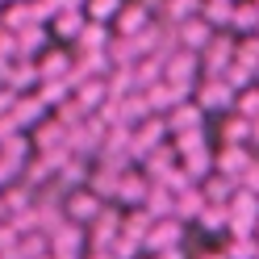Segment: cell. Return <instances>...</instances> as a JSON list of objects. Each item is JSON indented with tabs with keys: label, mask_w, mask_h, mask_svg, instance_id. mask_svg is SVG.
I'll use <instances>...</instances> for the list:
<instances>
[{
	"label": "cell",
	"mask_w": 259,
	"mask_h": 259,
	"mask_svg": "<svg viewBox=\"0 0 259 259\" xmlns=\"http://www.w3.org/2000/svg\"><path fill=\"white\" fill-rule=\"evenodd\" d=\"M46 247H51L55 259H79L84 255V226L71 222V218H63L51 234H46Z\"/></svg>",
	"instance_id": "cell-1"
},
{
	"label": "cell",
	"mask_w": 259,
	"mask_h": 259,
	"mask_svg": "<svg viewBox=\"0 0 259 259\" xmlns=\"http://www.w3.org/2000/svg\"><path fill=\"white\" fill-rule=\"evenodd\" d=\"M192 88H197V105H201L205 113H222V109L234 105V88L226 84L222 75H205L201 84H192Z\"/></svg>",
	"instance_id": "cell-2"
},
{
	"label": "cell",
	"mask_w": 259,
	"mask_h": 259,
	"mask_svg": "<svg viewBox=\"0 0 259 259\" xmlns=\"http://www.w3.org/2000/svg\"><path fill=\"white\" fill-rule=\"evenodd\" d=\"M180 238H184V222H176V218H155L151 230H147V238H142V247L155 255V251L180 247Z\"/></svg>",
	"instance_id": "cell-3"
},
{
	"label": "cell",
	"mask_w": 259,
	"mask_h": 259,
	"mask_svg": "<svg viewBox=\"0 0 259 259\" xmlns=\"http://www.w3.org/2000/svg\"><path fill=\"white\" fill-rule=\"evenodd\" d=\"M230 59H234V42L226 38V34H218V29H213V38L205 42V51H201V59H197V63L205 67V75H222Z\"/></svg>",
	"instance_id": "cell-4"
},
{
	"label": "cell",
	"mask_w": 259,
	"mask_h": 259,
	"mask_svg": "<svg viewBox=\"0 0 259 259\" xmlns=\"http://www.w3.org/2000/svg\"><path fill=\"white\" fill-rule=\"evenodd\" d=\"M101 205H105V201L96 197V192H88L84 184H79V188L67 192V205H63V213H67L71 222H79V226H88V222L96 218V209H101Z\"/></svg>",
	"instance_id": "cell-5"
},
{
	"label": "cell",
	"mask_w": 259,
	"mask_h": 259,
	"mask_svg": "<svg viewBox=\"0 0 259 259\" xmlns=\"http://www.w3.org/2000/svg\"><path fill=\"white\" fill-rule=\"evenodd\" d=\"M147 171H134V167H125L121 171V180H117V192H113V201L117 205H142V197H147Z\"/></svg>",
	"instance_id": "cell-6"
},
{
	"label": "cell",
	"mask_w": 259,
	"mask_h": 259,
	"mask_svg": "<svg viewBox=\"0 0 259 259\" xmlns=\"http://www.w3.org/2000/svg\"><path fill=\"white\" fill-rule=\"evenodd\" d=\"M176 38H180L184 51H197V55H201V51H205V42L213 38V25H209L201 13H197V17H188V21L176 25Z\"/></svg>",
	"instance_id": "cell-7"
},
{
	"label": "cell",
	"mask_w": 259,
	"mask_h": 259,
	"mask_svg": "<svg viewBox=\"0 0 259 259\" xmlns=\"http://www.w3.org/2000/svg\"><path fill=\"white\" fill-rule=\"evenodd\" d=\"M9 117L17 121V130H29V125H38L46 117V101H42L38 92H17V105H13Z\"/></svg>",
	"instance_id": "cell-8"
},
{
	"label": "cell",
	"mask_w": 259,
	"mask_h": 259,
	"mask_svg": "<svg viewBox=\"0 0 259 259\" xmlns=\"http://www.w3.org/2000/svg\"><path fill=\"white\" fill-rule=\"evenodd\" d=\"M163 121H167V134L197 130V125H205V109H201V105H192V101H180V105H171V109L163 113Z\"/></svg>",
	"instance_id": "cell-9"
},
{
	"label": "cell",
	"mask_w": 259,
	"mask_h": 259,
	"mask_svg": "<svg viewBox=\"0 0 259 259\" xmlns=\"http://www.w3.org/2000/svg\"><path fill=\"white\" fill-rule=\"evenodd\" d=\"M130 79H134L138 92L159 84V79H163V59H159V55H138L134 63H130Z\"/></svg>",
	"instance_id": "cell-10"
},
{
	"label": "cell",
	"mask_w": 259,
	"mask_h": 259,
	"mask_svg": "<svg viewBox=\"0 0 259 259\" xmlns=\"http://www.w3.org/2000/svg\"><path fill=\"white\" fill-rule=\"evenodd\" d=\"M117 180H121V171H117V167H109V163H96V167L88 171L84 188H88V192H96L101 201H113V192H117Z\"/></svg>",
	"instance_id": "cell-11"
},
{
	"label": "cell",
	"mask_w": 259,
	"mask_h": 259,
	"mask_svg": "<svg viewBox=\"0 0 259 259\" xmlns=\"http://www.w3.org/2000/svg\"><path fill=\"white\" fill-rule=\"evenodd\" d=\"M247 163H251V147H230V142H226L222 155L213 159V167H218V171H226L234 184H238V176L247 171Z\"/></svg>",
	"instance_id": "cell-12"
},
{
	"label": "cell",
	"mask_w": 259,
	"mask_h": 259,
	"mask_svg": "<svg viewBox=\"0 0 259 259\" xmlns=\"http://www.w3.org/2000/svg\"><path fill=\"white\" fill-rule=\"evenodd\" d=\"M13 38H17V59H34L42 46H46V25H42V21H29V25H21Z\"/></svg>",
	"instance_id": "cell-13"
},
{
	"label": "cell",
	"mask_w": 259,
	"mask_h": 259,
	"mask_svg": "<svg viewBox=\"0 0 259 259\" xmlns=\"http://www.w3.org/2000/svg\"><path fill=\"white\" fill-rule=\"evenodd\" d=\"M9 88H13V92H34V88H38V59H13Z\"/></svg>",
	"instance_id": "cell-14"
},
{
	"label": "cell",
	"mask_w": 259,
	"mask_h": 259,
	"mask_svg": "<svg viewBox=\"0 0 259 259\" xmlns=\"http://www.w3.org/2000/svg\"><path fill=\"white\" fill-rule=\"evenodd\" d=\"M201 205H205L201 188H197V184H188V188H180V192H176V209H171V218H176V222H197Z\"/></svg>",
	"instance_id": "cell-15"
},
{
	"label": "cell",
	"mask_w": 259,
	"mask_h": 259,
	"mask_svg": "<svg viewBox=\"0 0 259 259\" xmlns=\"http://www.w3.org/2000/svg\"><path fill=\"white\" fill-rule=\"evenodd\" d=\"M34 147H38V151H55V147H67V125H59L55 117H51V121L42 117V121L34 125Z\"/></svg>",
	"instance_id": "cell-16"
},
{
	"label": "cell",
	"mask_w": 259,
	"mask_h": 259,
	"mask_svg": "<svg viewBox=\"0 0 259 259\" xmlns=\"http://www.w3.org/2000/svg\"><path fill=\"white\" fill-rule=\"evenodd\" d=\"M113 21H117V34H125V38H130V34H138V29L151 21V9H147V5H121Z\"/></svg>",
	"instance_id": "cell-17"
},
{
	"label": "cell",
	"mask_w": 259,
	"mask_h": 259,
	"mask_svg": "<svg viewBox=\"0 0 259 259\" xmlns=\"http://www.w3.org/2000/svg\"><path fill=\"white\" fill-rule=\"evenodd\" d=\"M71 96H75V105L84 109V113H92L96 105L105 101V75H92V79H84V84H75Z\"/></svg>",
	"instance_id": "cell-18"
},
{
	"label": "cell",
	"mask_w": 259,
	"mask_h": 259,
	"mask_svg": "<svg viewBox=\"0 0 259 259\" xmlns=\"http://www.w3.org/2000/svg\"><path fill=\"white\" fill-rule=\"evenodd\" d=\"M142 209H147L151 218H171V209H176V192H167L163 184H151V188H147V197H142Z\"/></svg>",
	"instance_id": "cell-19"
},
{
	"label": "cell",
	"mask_w": 259,
	"mask_h": 259,
	"mask_svg": "<svg viewBox=\"0 0 259 259\" xmlns=\"http://www.w3.org/2000/svg\"><path fill=\"white\" fill-rule=\"evenodd\" d=\"M255 25H259L255 0H234V9H230V29H234V34H255Z\"/></svg>",
	"instance_id": "cell-20"
},
{
	"label": "cell",
	"mask_w": 259,
	"mask_h": 259,
	"mask_svg": "<svg viewBox=\"0 0 259 259\" xmlns=\"http://www.w3.org/2000/svg\"><path fill=\"white\" fill-rule=\"evenodd\" d=\"M84 21H88L84 9H59L55 17H51V29H55L59 38H75L79 29H84Z\"/></svg>",
	"instance_id": "cell-21"
},
{
	"label": "cell",
	"mask_w": 259,
	"mask_h": 259,
	"mask_svg": "<svg viewBox=\"0 0 259 259\" xmlns=\"http://www.w3.org/2000/svg\"><path fill=\"white\" fill-rule=\"evenodd\" d=\"M0 205H5V218L21 213V209H29V205H34V188H29V184H13V188H5V192H0Z\"/></svg>",
	"instance_id": "cell-22"
},
{
	"label": "cell",
	"mask_w": 259,
	"mask_h": 259,
	"mask_svg": "<svg viewBox=\"0 0 259 259\" xmlns=\"http://www.w3.org/2000/svg\"><path fill=\"white\" fill-rule=\"evenodd\" d=\"M75 38H79V51H105V42L113 34H109V21H84V29Z\"/></svg>",
	"instance_id": "cell-23"
},
{
	"label": "cell",
	"mask_w": 259,
	"mask_h": 259,
	"mask_svg": "<svg viewBox=\"0 0 259 259\" xmlns=\"http://www.w3.org/2000/svg\"><path fill=\"white\" fill-rule=\"evenodd\" d=\"M180 167L188 171V180H205L209 171H213V155H209V147H201V151H192V155H180Z\"/></svg>",
	"instance_id": "cell-24"
},
{
	"label": "cell",
	"mask_w": 259,
	"mask_h": 259,
	"mask_svg": "<svg viewBox=\"0 0 259 259\" xmlns=\"http://www.w3.org/2000/svg\"><path fill=\"white\" fill-rule=\"evenodd\" d=\"M222 142H230V147H251V117H226L222 125Z\"/></svg>",
	"instance_id": "cell-25"
},
{
	"label": "cell",
	"mask_w": 259,
	"mask_h": 259,
	"mask_svg": "<svg viewBox=\"0 0 259 259\" xmlns=\"http://www.w3.org/2000/svg\"><path fill=\"white\" fill-rule=\"evenodd\" d=\"M159 9H163V21L180 25V21H188V17L201 13V0H159Z\"/></svg>",
	"instance_id": "cell-26"
},
{
	"label": "cell",
	"mask_w": 259,
	"mask_h": 259,
	"mask_svg": "<svg viewBox=\"0 0 259 259\" xmlns=\"http://www.w3.org/2000/svg\"><path fill=\"white\" fill-rule=\"evenodd\" d=\"M21 171H25V176H21V184H29L34 192H38V188H42V184H46V180L55 176V167L46 163L42 155H38V159H25V163H21Z\"/></svg>",
	"instance_id": "cell-27"
},
{
	"label": "cell",
	"mask_w": 259,
	"mask_h": 259,
	"mask_svg": "<svg viewBox=\"0 0 259 259\" xmlns=\"http://www.w3.org/2000/svg\"><path fill=\"white\" fill-rule=\"evenodd\" d=\"M67 71H71V55H63V51L46 55L38 63V79H67Z\"/></svg>",
	"instance_id": "cell-28"
},
{
	"label": "cell",
	"mask_w": 259,
	"mask_h": 259,
	"mask_svg": "<svg viewBox=\"0 0 259 259\" xmlns=\"http://www.w3.org/2000/svg\"><path fill=\"white\" fill-rule=\"evenodd\" d=\"M29 21H34V13H29V0H9V9L0 13V25L13 29V34H17L21 25H29Z\"/></svg>",
	"instance_id": "cell-29"
},
{
	"label": "cell",
	"mask_w": 259,
	"mask_h": 259,
	"mask_svg": "<svg viewBox=\"0 0 259 259\" xmlns=\"http://www.w3.org/2000/svg\"><path fill=\"white\" fill-rule=\"evenodd\" d=\"M34 92L46 101V109H55V105H63V101L71 96V84H67V79H38Z\"/></svg>",
	"instance_id": "cell-30"
},
{
	"label": "cell",
	"mask_w": 259,
	"mask_h": 259,
	"mask_svg": "<svg viewBox=\"0 0 259 259\" xmlns=\"http://www.w3.org/2000/svg\"><path fill=\"white\" fill-rule=\"evenodd\" d=\"M142 101H147V109L151 113H167L171 105H176V96H171V88L159 79V84H151V88H142Z\"/></svg>",
	"instance_id": "cell-31"
},
{
	"label": "cell",
	"mask_w": 259,
	"mask_h": 259,
	"mask_svg": "<svg viewBox=\"0 0 259 259\" xmlns=\"http://www.w3.org/2000/svg\"><path fill=\"white\" fill-rule=\"evenodd\" d=\"M222 79L238 92V88H247L251 79H255V67H251V63H242V59H230V63H226V71H222Z\"/></svg>",
	"instance_id": "cell-32"
},
{
	"label": "cell",
	"mask_w": 259,
	"mask_h": 259,
	"mask_svg": "<svg viewBox=\"0 0 259 259\" xmlns=\"http://www.w3.org/2000/svg\"><path fill=\"white\" fill-rule=\"evenodd\" d=\"M51 247H46V234L42 230H25L21 238H17V259H38V255H46Z\"/></svg>",
	"instance_id": "cell-33"
},
{
	"label": "cell",
	"mask_w": 259,
	"mask_h": 259,
	"mask_svg": "<svg viewBox=\"0 0 259 259\" xmlns=\"http://www.w3.org/2000/svg\"><path fill=\"white\" fill-rule=\"evenodd\" d=\"M230 9H234V0H201V17L209 25H230Z\"/></svg>",
	"instance_id": "cell-34"
},
{
	"label": "cell",
	"mask_w": 259,
	"mask_h": 259,
	"mask_svg": "<svg viewBox=\"0 0 259 259\" xmlns=\"http://www.w3.org/2000/svg\"><path fill=\"white\" fill-rule=\"evenodd\" d=\"M255 251H259V242L251 238V234H230V242H226V259H255Z\"/></svg>",
	"instance_id": "cell-35"
},
{
	"label": "cell",
	"mask_w": 259,
	"mask_h": 259,
	"mask_svg": "<svg viewBox=\"0 0 259 259\" xmlns=\"http://www.w3.org/2000/svg\"><path fill=\"white\" fill-rule=\"evenodd\" d=\"M176 138V155H192V151H201L205 147V125H197V130H180V134H171Z\"/></svg>",
	"instance_id": "cell-36"
},
{
	"label": "cell",
	"mask_w": 259,
	"mask_h": 259,
	"mask_svg": "<svg viewBox=\"0 0 259 259\" xmlns=\"http://www.w3.org/2000/svg\"><path fill=\"white\" fill-rule=\"evenodd\" d=\"M121 9V0H84V17L88 21H113Z\"/></svg>",
	"instance_id": "cell-37"
},
{
	"label": "cell",
	"mask_w": 259,
	"mask_h": 259,
	"mask_svg": "<svg viewBox=\"0 0 259 259\" xmlns=\"http://www.w3.org/2000/svg\"><path fill=\"white\" fill-rule=\"evenodd\" d=\"M197 226H201V230H222V226H226V205L205 201L201 213H197Z\"/></svg>",
	"instance_id": "cell-38"
},
{
	"label": "cell",
	"mask_w": 259,
	"mask_h": 259,
	"mask_svg": "<svg viewBox=\"0 0 259 259\" xmlns=\"http://www.w3.org/2000/svg\"><path fill=\"white\" fill-rule=\"evenodd\" d=\"M234 109L242 113V117H255V113H259V88H251V84L238 88L234 92Z\"/></svg>",
	"instance_id": "cell-39"
},
{
	"label": "cell",
	"mask_w": 259,
	"mask_h": 259,
	"mask_svg": "<svg viewBox=\"0 0 259 259\" xmlns=\"http://www.w3.org/2000/svg\"><path fill=\"white\" fill-rule=\"evenodd\" d=\"M242 42H234V59H242V63H251V67H255V63H259V38L255 34H238Z\"/></svg>",
	"instance_id": "cell-40"
},
{
	"label": "cell",
	"mask_w": 259,
	"mask_h": 259,
	"mask_svg": "<svg viewBox=\"0 0 259 259\" xmlns=\"http://www.w3.org/2000/svg\"><path fill=\"white\" fill-rule=\"evenodd\" d=\"M238 184L247 188V192H255V197H259V155H251V163H247V171L238 176Z\"/></svg>",
	"instance_id": "cell-41"
},
{
	"label": "cell",
	"mask_w": 259,
	"mask_h": 259,
	"mask_svg": "<svg viewBox=\"0 0 259 259\" xmlns=\"http://www.w3.org/2000/svg\"><path fill=\"white\" fill-rule=\"evenodd\" d=\"M13 105H17V92H13L9 84H0V117H5V113H13Z\"/></svg>",
	"instance_id": "cell-42"
},
{
	"label": "cell",
	"mask_w": 259,
	"mask_h": 259,
	"mask_svg": "<svg viewBox=\"0 0 259 259\" xmlns=\"http://www.w3.org/2000/svg\"><path fill=\"white\" fill-rule=\"evenodd\" d=\"M151 259H184V251L180 247H167V251H155Z\"/></svg>",
	"instance_id": "cell-43"
},
{
	"label": "cell",
	"mask_w": 259,
	"mask_h": 259,
	"mask_svg": "<svg viewBox=\"0 0 259 259\" xmlns=\"http://www.w3.org/2000/svg\"><path fill=\"white\" fill-rule=\"evenodd\" d=\"M251 142H255V147H259V113H255V117H251Z\"/></svg>",
	"instance_id": "cell-44"
},
{
	"label": "cell",
	"mask_w": 259,
	"mask_h": 259,
	"mask_svg": "<svg viewBox=\"0 0 259 259\" xmlns=\"http://www.w3.org/2000/svg\"><path fill=\"white\" fill-rule=\"evenodd\" d=\"M88 259H117V255H113V251H92Z\"/></svg>",
	"instance_id": "cell-45"
},
{
	"label": "cell",
	"mask_w": 259,
	"mask_h": 259,
	"mask_svg": "<svg viewBox=\"0 0 259 259\" xmlns=\"http://www.w3.org/2000/svg\"><path fill=\"white\" fill-rule=\"evenodd\" d=\"M201 259H226V255H201Z\"/></svg>",
	"instance_id": "cell-46"
},
{
	"label": "cell",
	"mask_w": 259,
	"mask_h": 259,
	"mask_svg": "<svg viewBox=\"0 0 259 259\" xmlns=\"http://www.w3.org/2000/svg\"><path fill=\"white\" fill-rule=\"evenodd\" d=\"M255 234H259V222H255Z\"/></svg>",
	"instance_id": "cell-47"
},
{
	"label": "cell",
	"mask_w": 259,
	"mask_h": 259,
	"mask_svg": "<svg viewBox=\"0 0 259 259\" xmlns=\"http://www.w3.org/2000/svg\"><path fill=\"white\" fill-rule=\"evenodd\" d=\"M255 38H259V25H255Z\"/></svg>",
	"instance_id": "cell-48"
},
{
	"label": "cell",
	"mask_w": 259,
	"mask_h": 259,
	"mask_svg": "<svg viewBox=\"0 0 259 259\" xmlns=\"http://www.w3.org/2000/svg\"><path fill=\"white\" fill-rule=\"evenodd\" d=\"M255 75H259V63H255Z\"/></svg>",
	"instance_id": "cell-49"
},
{
	"label": "cell",
	"mask_w": 259,
	"mask_h": 259,
	"mask_svg": "<svg viewBox=\"0 0 259 259\" xmlns=\"http://www.w3.org/2000/svg\"><path fill=\"white\" fill-rule=\"evenodd\" d=\"M255 9H259V0H255Z\"/></svg>",
	"instance_id": "cell-50"
},
{
	"label": "cell",
	"mask_w": 259,
	"mask_h": 259,
	"mask_svg": "<svg viewBox=\"0 0 259 259\" xmlns=\"http://www.w3.org/2000/svg\"><path fill=\"white\" fill-rule=\"evenodd\" d=\"M255 259H259V251H255Z\"/></svg>",
	"instance_id": "cell-51"
},
{
	"label": "cell",
	"mask_w": 259,
	"mask_h": 259,
	"mask_svg": "<svg viewBox=\"0 0 259 259\" xmlns=\"http://www.w3.org/2000/svg\"><path fill=\"white\" fill-rule=\"evenodd\" d=\"M134 259H138V255H134Z\"/></svg>",
	"instance_id": "cell-52"
}]
</instances>
